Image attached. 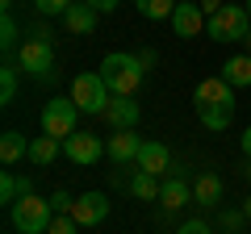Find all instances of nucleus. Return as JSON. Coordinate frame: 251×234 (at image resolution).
<instances>
[{
	"label": "nucleus",
	"mask_w": 251,
	"mask_h": 234,
	"mask_svg": "<svg viewBox=\"0 0 251 234\" xmlns=\"http://www.w3.org/2000/svg\"><path fill=\"white\" fill-rule=\"evenodd\" d=\"M105 146H109V159L113 163H134L138 151H143V138H138L134 130H113Z\"/></svg>",
	"instance_id": "obj_12"
},
{
	"label": "nucleus",
	"mask_w": 251,
	"mask_h": 234,
	"mask_svg": "<svg viewBox=\"0 0 251 234\" xmlns=\"http://www.w3.org/2000/svg\"><path fill=\"white\" fill-rule=\"evenodd\" d=\"M29 34H34V38H42V42H54V34H50V25H46V17L38 21V25H29Z\"/></svg>",
	"instance_id": "obj_30"
},
{
	"label": "nucleus",
	"mask_w": 251,
	"mask_h": 234,
	"mask_svg": "<svg viewBox=\"0 0 251 234\" xmlns=\"http://www.w3.org/2000/svg\"><path fill=\"white\" fill-rule=\"evenodd\" d=\"M59 151H63V142H59V138H50V134L29 138V163H34V167H50V163L59 159Z\"/></svg>",
	"instance_id": "obj_18"
},
{
	"label": "nucleus",
	"mask_w": 251,
	"mask_h": 234,
	"mask_svg": "<svg viewBox=\"0 0 251 234\" xmlns=\"http://www.w3.org/2000/svg\"><path fill=\"white\" fill-rule=\"evenodd\" d=\"M193 109H197V121L205 130H226L234 121V88L222 75H209L193 88Z\"/></svg>",
	"instance_id": "obj_1"
},
{
	"label": "nucleus",
	"mask_w": 251,
	"mask_h": 234,
	"mask_svg": "<svg viewBox=\"0 0 251 234\" xmlns=\"http://www.w3.org/2000/svg\"><path fill=\"white\" fill-rule=\"evenodd\" d=\"M75 121H80V105H75L72 96L46 100V109H42V134H50V138H59V142H67V138L75 134Z\"/></svg>",
	"instance_id": "obj_6"
},
{
	"label": "nucleus",
	"mask_w": 251,
	"mask_h": 234,
	"mask_svg": "<svg viewBox=\"0 0 251 234\" xmlns=\"http://www.w3.org/2000/svg\"><path fill=\"white\" fill-rule=\"evenodd\" d=\"M17 67L34 80H54V42H42V38H21L17 46Z\"/></svg>",
	"instance_id": "obj_4"
},
{
	"label": "nucleus",
	"mask_w": 251,
	"mask_h": 234,
	"mask_svg": "<svg viewBox=\"0 0 251 234\" xmlns=\"http://www.w3.org/2000/svg\"><path fill=\"white\" fill-rule=\"evenodd\" d=\"M239 151H243V159H251V126L243 130V138H239Z\"/></svg>",
	"instance_id": "obj_33"
},
{
	"label": "nucleus",
	"mask_w": 251,
	"mask_h": 234,
	"mask_svg": "<svg viewBox=\"0 0 251 234\" xmlns=\"http://www.w3.org/2000/svg\"><path fill=\"white\" fill-rule=\"evenodd\" d=\"M75 0H34V9H38V17H63V13L72 9Z\"/></svg>",
	"instance_id": "obj_25"
},
{
	"label": "nucleus",
	"mask_w": 251,
	"mask_h": 234,
	"mask_svg": "<svg viewBox=\"0 0 251 234\" xmlns=\"http://www.w3.org/2000/svg\"><path fill=\"white\" fill-rule=\"evenodd\" d=\"M29 192H34L29 176H13V171L4 167V176H0V201H4V205H17V201L29 197Z\"/></svg>",
	"instance_id": "obj_20"
},
{
	"label": "nucleus",
	"mask_w": 251,
	"mask_h": 234,
	"mask_svg": "<svg viewBox=\"0 0 251 234\" xmlns=\"http://www.w3.org/2000/svg\"><path fill=\"white\" fill-rule=\"evenodd\" d=\"M17 71L21 67H13V63L0 67V105H13L17 100Z\"/></svg>",
	"instance_id": "obj_23"
},
{
	"label": "nucleus",
	"mask_w": 251,
	"mask_h": 234,
	"mask_svg": "<svg viewBox=\"0 0 251 234\" xmlns=\"http://www.w3.org/2000/svg\"><path fill=\"white\" fill-rule=\"evenodd\" d=\"M72 217L80 226H100L109 217V197H105V192H84V197H75Z\"/></svg>",
	"instance_id": "obj_10"
},
{
	"label": "nucleus",
	"mask_w": 251,
	"mask_h": 234,
	"mask_svg": "<svg viewBox=\"0 0 251 234\" xmlns=\"http://www.w3.org/2000/svg\"><path fill=\"white\" fill-rule=\"evenodd\" d=\"M97 17H100V13L92 9V4L75 0L72 9L63 13V29H67V34H92V29H97Z\"/></svg>",
	"instance_id": "obj_15"
},
{
	"label": "nucleus",
	"mask_w": 251,
	"mask_h": 234,
	"mask_svg": "<svg viewBox=\"0 0 251 234\" xmlns=\"http://www.w3.org/2000/svg\"><path fill=\"white\" fill-rule=\"evenodd\" d=\"M243 222H247V213H243V205H239V209H222V226H226V230H239Z\"/></svg>",
	"instance_id": "obj_28"
},
{
	"label": "nucleus",
	"mask_w": 251,
	"mask_h": 234,
	"mask_svg": "<svg viewBox=\"0 0 251 234\" xmlns=\"http://www.w3.org/2000/svg\"><path fill=\"white\" fill-rule=\"evenodd\" d=\"M105 151H109V146L100 142V138L92 134V130H75V134L67 138V142H63V155H67V159H72L75 167H92V163H97Z\"/></svg>",
	"instance_id": "obj_8"
},
{
	"label": "nucleus",
	"mask_w": 251,
	"mask_h": 234,
	"mask_svg": "<svg viewBox=\"0 0 251 234\" xmlns=\"http://www.w3.org/2000/svg\"><path fill=\"white\" fill-rule=\"evenodd\" d=\"M21 29H17V21H13V13H4V17H0V46H4V50H17L21 46Z\"/></svg>",
	"instance_id": "obj_24"
},
{
	"label": "nucleus",
	"mask_w": 251,
	"mask_h": 234,
	"mask_svg": "<svg viewBox=\"0 0 251 234\" xmlns=\"http://www.w3.org/2000/svg\"><path fill=\"white\" fill-rule=\"evenodd\" d=\"M180 234H209V226L205 222H188V226H180Z\"/></svg>",
	"instance_id": "obj_32"
},
{
	"label": "nucleus",
	"mask_w": 251,
	"mask_h": 234,
	"mask_svg": "<svg viewBox=\"0 0 251 234\" xmlns=\"http://www.w3.org/2000/svg\"><path fill=\"white\" fill-rule=\"evenodd\" d=\"M188 201H193V184H188L180 171H172L168 180H163V188H159V205L172 213V209H184Z\"/></svg>",
	"instance_id": "obj_13"
},
{
	"label": "nucleus",
	"mask_w": 251,
	"mask_h": 234,
	"mask_svg": "<svg viewBox=\"0 0 251 234\" xmlns=\"http://www.w3.org/2000/svg\"><path fill=\"white\" fill-rule=\"evenodd\" d=\"M176 4H180V0H134V9L143 13L147 21H172Z\"/></svg>",
	"instance_id": "obj_22"
},
{
	"label": "nucleus",
	"mask_w": 251,
	"mask_h": 234,
	"mask_svg": "<svg viewBox=\"0 0 251 234\" xmlns=\"http://www.w3.org/2000/svg\"><path fill=\"white\" fill-rule=\"evenodd\" d=\"M159 188H163L159 176H147V171L130 176V197H138V201H159Z\"/></svg>",
	"instance_id": "obj_21"
},
{
	"label": "nucleus",
	"mask_w": 251,
	"mask_h": 234,
	"mask_svg": "<svg viewBox=\"0 0 251 234\" xmlns=\"http://www.w3.org/2000/svg\"><path fill=\"white\" fill-rule=\"evenodd\" d=\"M9 217H13V230L17 234H46L54 209H50V201H42V197L29 192V197H21L17 205H9Z\"/></svg>",
	"instance_id": "obj_5"
},
{
	"label": "nucleus",
	"mask_w": 251,
	"mask_h": 234,
	"mask_svg": "<svg viewBox=\"0 0 251 234\" xmlns=\"http://www.w3.org/2000/svg\"><path fill=\"white\" fill-rule=\"evenodd\" d=\"M205 34L214 38V42H243V38L251 34V21H247V9L243 4H226L218 17H209Z\"/></svg>",
	"instance_id": "obj_7"
},
{
	"label": "nucleus",
	"mask_w": 251,
	"mask_h": 234,
	"mask_svg": "<svg viewBox=\"0 0 251 234\" xmlns=\"http://www.w3.org/2000/svg\"><path fill=\"white\" fill-rule=\"evenodd\" d=\"M243 46H247V54H251V34H247V38H243Z\"/></svg>",
	"instance_id": "obj_37"
},
{
	"label": "nucleus",
	"mask_w": 251,
	"mask_h": 234,
	"mask_svg": "<svg viewBox=\"0 0 251 234\" xmlns=\"http://www.w3.org/2000/svg\"><path fill=\"white\" fill-rule=\"evenodd\" d=\"M180 4H184V0H180Z\"/></svg>",
	"instance_id": "obj_39"
},
{
	"label": "nucleus",
	"mask_w": 251,
	"mask_h": 234,
	"mask_svg": "<svg viewBox=\"0 0 251 234\" xmlns=\"http://www.w3.org/2000/svg\"><path fill=\"white\" fill-rule=\"evenodd\" d=\"M222 80L230 88H251V54H234L222 63Z\"/></svg>",
	"instance_id": "obj_19"
},
{
	"label": "nucleus",
	"mask_w": 251,
	"mask_h": 234,
	"mask_svg": "<svg viewBox=\"0 0 251 234\" xmlns=\"http://www.w3.org/2000/svg\"><path fill=\"white\" fill-rule=\"evenodd\" d=\"M201 4V13H205V17H218V13L226 9V0H197Z\"/></svg>",
	"instance_id": "obj_29"
},
{
	"label": "nucleus",
	"mask_w": 251,
	"mask_h": 234,
	"mask_svg": "<svg viewBox=\"0 0 251 234\" xmlns=\"http://www.w3.org/2000/svg\"><path fill=\"white\" fill-rule=\"evenodd\" d=\"M243 9H247V21H251V0H247V4H243Z\"/></svg>",
	"instance_id": "obj_38"
},
{
	"label": "nucleus",
	"mask_w": 251,
	"mask_h": 234,
	"mask_svg": "<svg viewBox=\"0 0 251 234\" xmlns=\"http://www.w3.org/2000/svg\"><path fill=\"white\" fill-rule=\"evenodd\" d=\"M193 201H197V205H218V201H222V176H218V171H197Z\"/></svg>",
	"instance_id": "obj_16"
},
{
	"label": "nucleus",
	"mask_w": 251,
	"mask_h": 234,
	"mask_svg": "<svg viewBox=\"0 0 251 234\" xmlns=\"http://www.w3.org/2000/svg\"><path fill=\"white\" fill-rule=\"evenodd\" d=\"M243 213H247V217H251V197H247V201H243Z\"/></svg>",
	"instance_id": "obj_36"
},
{
	"label": "nucleus",
	"mask_w": 251,
	"mask_h": 234,
	"mask_svg": "<svg viewBox=\"0 0 251 234\" xmlns=\"http://www.w3.org/2000/svg\"><path fill=\"white\" fill-rule=\"evenodd\" d=\"M100 80L109 84V92L113 96H134L138 88H143V80H147V67H143V59L138 54H105L100 59Z\"/></svg>",
	"instance_id": "obj_2"
},
{
	"label": "nucleus",
	"mask_w": 251,
	"mask_h": 234,
	"mask_svg": "<svg viewBox=\"0 0 251 234\" xmlns=\"http://www.w3.org/2000/svg\"><path fill=\"white\" fill-rule=\"evenodd\" d=\"M84 4H92V9H97L100 17H105V13H113L117 4H122V0H84Z\"/></svg>",
	"instance_id": "obj_31"
},
{
	"label": "nucleus",
	"mask_w": 251,
	"mask_h": 234,
	"mask_svg": "<svg viewBox=\"0 0 251 234\" xmlns=\"http://www.w3.org/2000/svg\"><path fill=\"white\" fill-rule=\"evenodd\" d=\"M17 159H29V142H25L21 130H4V134H0V163L13 167Z\"/></svg>",
	"instance_id": "obj_17"
},
{
	"label": "nucleus",
	"mask_w": 251,
	"mask_h": 234,
	"mask_svg": "<svg viewBox=\"0 0 251 234\" xmlns=\"http://www.w3.org/2000/svg\"><path fill=\"white\" fill-rule=\"evenodd\" d=\"M134 167L147 171V176H168V171H172V151H168L163 142H143Z\"/></svg>",
	"instance_id": "obj_11"
},
{
	"label": "nucleus",
	"mask_w": 251,
	"mask_h": 234,
	"mask_svg": "<svg viewBox=\"0 0 251 234\" xmlns=\"http://www.w3.org/2000/svg\"><path fill=\"white\" fill-rule=\"evenodd\" d=\"M205 25H209V17L201 13L197 0H184V4H176V13H172V34H176V38H197Z\"/></svg>",
	"instance_id": "obj_9"
},
{
	"label": "nucleus",
	"mask_w": 251,
	"mask_h": 234,
	"mask_svg": "<svg viewBox=\"0 0 251 234\" xmlns=\"http://www.w3.org/2000/svg\"><path fill=\"white\" fill-rule=\"evenodd\" d=\"M67 96L80 105V113H88V117H105V109H109V100H113V92H109V84L100 80V71H80L72 80V92Z\"/></svg>",
	"instance_id": "obj_3"
},
{
	"label": "nucleus",
	"mask_w": 251,
	"mask_h": 234,
	"mask_svg": "<svg viewBox=\"0 0 251 234\" xmlns=\"http://www.w3.org/2000/svg\"><path fill=\"white\" fill-rule=\"evenodd\" d=\"M105 121H109V130H134L138 126V105L130 96H113L105 109Z\"/></svg>",
	"instance_id": "obj_14"
},
{
	"label": "nucleus",
	"mask_w": 251,
	"mask_h": 234,
	"mask_svg": "<svg viewBox=\"0 0 251 234\" xmlns=\"http://www.w3.org/2000/svg\"><path fill=\"white\" fill-rule=\"evenodd\" d=\"M243 176H247V180H251V159H243Z\"/></svg>",
	"instance_id": "obj_35"
},
{
	"label": "nucleus",
	"mask_w": 251,
	"mask_h": 234,
	"mask_svg": "<svg viewBox=\"0 0 251 234\" xmlns=\"http://www.w3.org/2000/svg\"><path fill=\"white\" fill-rule=\"evenodd\" d=\"M72 205H75V197H72V192H54V197H50V209H54V213H72Z\"/></svg>",
	"instance_id": "obj_27"
},
{
	"label": "nucleus",
	"mask_w": 251,
	"mask_h": 234,
	"mask_svg": "<svg viewBox=\"0 0 251 234\" xmlns=\"http://www.w3.org/2000/svg\"><path fill=\"white\" fill-rule=\"evenodd\" d=\"M138 59H143V67H155L159 59H155V50H138Z\"/></svg>",
	"instance_id": "obj_34"
},
{
	"label": "nucleus",
	"mask_w": 251,
	"mask_h": 234,
	"mask_svg": "<svg viewBox=\"0 0 251 234\" xmlns=\"http://www.w3.org/2000/svg\"><path fill=\"white\" fill-rule=\"evenodd\" d=\"M75 230H80V222L72 213H54L50 226H46V234H75Z\"/></svg>",
	"instance_id": "obj_26"
}]
</instances>
